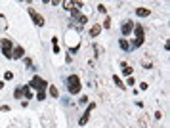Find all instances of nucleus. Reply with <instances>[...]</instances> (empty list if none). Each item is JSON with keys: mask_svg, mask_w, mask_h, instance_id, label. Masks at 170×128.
I'll use <instances>...</instances> for the list:
<instances>
[{"mask_svg": "<svg viewBox=\"0 0 170 128\" xmlns=\"http://www.w3.org/2000/svg\"><path fill=\"white\" fill-rule=\"evenodd\" d=\"M67 90H69V94H79L80 92V78L76 75H71L67 78Z\"/></svg>", "mask_w": 170, "mask_h": 128, "instance_id": "nucleus-1", "label": "nucleus"}, {"mask_svg": "<svg viewBox=\"0 0 170 128\" xmlns=\"http://www.w3.org/2000/svg\"><path fill=\"white\" fill-rule=\"evenodd\" d=\"M31 88H35L36 92H44V88H46V81L44 78H40V77H35L33 81H31Z\"/></svg>", "mask_w": 170, "mask_h": 128, "instance_id": "nucleus-2", "label": "nucleus"}, {"mask_svg": "<svg viewBox=\"0 0 170 128\" xmlns=\"http://www.w3.org/2000/svg\"><path fill=\"white\" fill-rule=\"evenodd\" d=\"M0 46H2V54L10 59V58H12V52H14V50H12V40H10V38H2Z\"/></svg>", "mask_w": 170, "mask_h": 128, "instance_id": "nucleus-3", "label": "nucleus"}, {"mask_svg": "<svg viewBox=\"0 0 170 128\" xmlns=\"http://www.w3.org/2000/svg\"><path fill=\"white\" fill-rule=\"evenodd\" d=\"M29 15L33 17V21H35L38 27H42V25H44V17H42V15H40L36 10H35V8H29Z\"/></svg>", "mask_w": 170, "mask_h": 128, "instance_id": "nucleus-4", "label": "nucleus"}, {"mask_svg": "<svg viewBox=\"0 0 170 128\" xmlns=\"http://www.w3.org/2000/svg\"><path fill=\"white\" fill-rule=\"evenodd\" d=\"M120 31H122V35L126 37V35H130L132 31H134V23L132 21H126V23H122V27H120Z\"/></svg>", "mask_w": 170, "mask_h": 128, "instance_id": "nucleus-5", "label": "nucleus"}, {"mask_svg": "<svg viewBox=\"0 0 170 128\" xmlns=\"http://www.w3.org/2000/svg\"><path fill=\"white\" fill-rule=\"evenodd\" d=\"M94 107H96L94 103H90V105H88V111H86V113L82 115V117H80V121H79V124H80V126H84V124H86V122H88V117H90V111L94 109Z\"/></svg>", "mask_w": 170, "mask_h": 128, "instance_id": "nucleus-6", "label": "nucleus"}, {"mask_svg": "<svg viewBox=\"0 0 170 128\" xmlns=\"http://www.w3.org/2000/svg\"><path fill=\"white\" fill-rule=\"evenodd\" d=\"M23 54H25V52H23V48H21V46H15V50L12 52V58H14V59H21Z\"/></svg>", "mask_w": 170, "mask_h": 128, "instance_id": "nucleus-7", "label": "nucleus"}, {"mask_svg": "<svg viewBox=\"0 0 170 128\" xmlns=\"http://www.w3.org/2000/svg\"><path fill=\"white\" fill-rule=\"evenodd\" d=\"M99 33H102V25H94L90 29V37H98Z\"/></svg>", "mask_w": 170, "mask_h": 128, "instance_id": "nucleus-8", "label": "nucleus"}, {"mask_svg": "<svg viewBox=\"0 0 170 128\" xmlns=\"http://www.w3.org/2000/svg\"><path fill=\"white\" fill-rule=\"evenodd\" d=\"M120 67H122V73L124 75H126V77H132V69H130V67H128V63H120Z\"/></svg>", "mask_w": 170, "mask_h": 128, "instance_id": "nucleus-9", "label": "nucleus"}, {"mask_svg": "<svg viewBox=\"0 0 170 128\" xmlns=\"http://www.w3.org/2000/svg\"><path fill=\"white\" fill-rule=\"evenodd\" d=\"M21 94L25 96L27 99H31V98H33V94H31V86H23L21 88Z\"/></svg>", "mask_w": 170, "mask_h": 128, "instance_id": "nucleus-10", "label": "nucleus"}, {"mask_svg": "<svg viewBox=\"0 0 170 128\" xmlns=\"http://www.w3.org/2000/svg\"><path fill=\"white\" fill-rule=\"evenodd\" d=\"M136 14L140 15V17H145V15H149V10H147V8H138Z\"/></svg>", "mask_w": 170, "mask_h": 128, "instance_id": "nucleus-11", "label": "nucleus"}, {"mask_svg": "<svg viewBox=\"0 0 170 128\" xmlns=\"http://www.w3.org/2000/svg\"><path fill=\"white\" fill-rule=\"evenodd\" d=\"M119 46L122 48V50H130V44H128L126 38H120V42H119Z\"/></svg>", "mask_w": 170, "mask_h": 128, "instance_id": "nucleus-12", "label": "nucleus"}, {"mask_svg": "<svg viewBox=\"0 0 170 128\" xmlns=\"http://www.w3.org/2000/svg\"><path fill=\"white\" fill-rule=\"evenodd\" d=\"M50 94H52V98H58V96H59L58 88H55V86H50Z\"/></svg>", "mask_w": 170, "mask_h": 128, "instance_id": "nucleus-13", "label": "nucleus"}, {"mask_svg": "<svg viewBox=\"0 0 170 128\" xmlns=\"http://www.w3.org/2000/svg\"><path fill=\"white\" fill-rule=\"evenodd\" d=\"M113 81H115V84H117V86H119V88H120V90H124V88H126V86H124V84H122V82H120V78H119V77H115V78H113Z\"/></svg>", "mask_w": 170, "mask_h": 128, "instance_id": "nucleus-14", "label": "nucleus"}, {"mask_svg": "<svg viewBox=\"0 0 170 128\" xmlns=\"http://www.w3.org/2000/svg\"><path fill=\"white\" fill-rule=\"evenodd\" d=\"M63 8H65V10H69V12H73V10H75L73 2H63Z\"/></svg>", "mask_w": 170, "mask_h": 128, "instance_id": "nucleus-15", "label": "nucleus"}, {"mask_svg": "<svg viewBox=\"0 0 170 128\" xmlns=\"http://www.w3.org/2000/svg\"><path fill=\"white\" fill-rule=\"evenodd\" d=\"M4 78H6V81H12V78H14V73H10V71H6V73H4Z\"/></svg>", "mask_w": 170, "mask_h": 128, "instance_id": "nucleus-16", "label": "nucleus"}, {"mask_svg": "<svg viewBox=\"0 0 170 128\" xmlns=\"http://www.w3.org/2000/svg\"><path fill=\"white\" fill-rule=\"evenodd\" d=\"M103 27H105V29H109V27H111V17H107V19H105Z\"/></svg>", "mask_w": 170, "mask_h": 128, "instance_id": "nucleus-17", "label": "nucleus"}, {"mask_svg": "<svg viewBox=\"0 0 170 128\" xmlns=\"http://www.w3.org/2000/svg\"><path fill=\"white\" fill-rule=\"evenodd\" d=\"M25 63H27V67H29V69H33V61H31V59H29V58H27V59H25Z\"/></svg>", "mask_w": 170, "mask_h": 128, "instance_id": "nucleus-18", "label": "nucleus"}, {"mask_svg": "<svg viewBox=\"0 0 170 128\" xmlns=\"http://www.w3.org/2000/svg\"><path fill=\"white\" fill-rule=\"evenodd\" d=\"M36 99H44V92H36Z\"/></svg>", "mask_w": 170, "mask_h": 128, "instance_id": "nucleus-19", "label": "nucleus"}, {"mask_svg": "<svg viewBox=\"0 0 170 128\" xmlns=\"http://www.w3.org/2000/svg\"><path fill=\"white\" fill-rule=\"evenodd\" d=\"M98 10L102 12V14H105V6H103V4H99V6H98Z\"/></svg>", "mask_w": 170, "mask_h": 128, "instance_id": "nucleus-20", "label": "nucleus"}, {"mask_svg": "<svg viewBox=\"0 0 170 128\" xmlns=\"http://www.w3.org/2000/svg\"><path fill=\"white\" fill-rule=\"evenodd\" d=\"M2 88H4V82H2V81H0V90H2Z\"/></svg>", "mask_w": 170, "mask_h": 128, "instance_id": "nucleus-21", "label": "nucleus"}]
</instances>
